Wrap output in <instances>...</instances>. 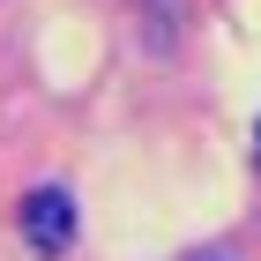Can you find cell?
<instances>
[{
  "instance_id": "1",
  "label": "cell",
  "mask_w": 261,
  "mask_h": 261,
  "mask_svg": "<svg viewBox=\"0 0 261 261\" xmlns=\"http://www.w3.org/2000/svg\"><path fill=\"white\" fill-rule=\"evenodd\" d=\"M22 239L38 246V254H67L75 246V201L60 187H38V194L22 201Z\"/></svg>"
}]
</instances>
